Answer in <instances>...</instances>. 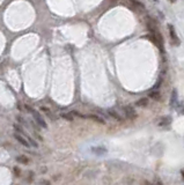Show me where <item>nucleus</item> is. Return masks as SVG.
Masks as SVG:
<instances>
[{"label": "nucleus", "mask_w": 184, "mask_h": 185, "mask_svg": "<svg viewBox=\"0 0 184 185\" xmlns=\"http://www.w3.org/2000/svg\"><path fill=\"white\" fill-rule=\"evenodd\" d=\"M41 110L42 111H44V112H46V114H50V112H49V109H46V108H43V106H42V108H41Z\"/></svg>", "instance_id": "16"}, {"label": "nucleus", "mask_w": 184, "mask_h": 185, "mask_svg": "<svg viewBox=\"0 0 184 185\" xmlns=\"http://www.w3.org/2000/svg\"><path fill=\"white\" fill-rule=\"evenodd\" d=\"M14 170V174L16 175V177H20V175H21V171H20V169H19V167H14L13 168Z\"/></svg>", "instance_id": "13"}, {"label": "nucleus", "mask_w": 184, "mask_h": 185, "mask_svg": "<svg viewBox=\"0 0 184 185\" xmlns=\"http://www.w3.org/2000/svg\"><path fill=\"white\" fill-rule=\"evenodd\" d=\"M51 183H50V181H48V179H42V181L40 182V185H50Z\"/></svg>", "instance_id": "15"}, {"label": "nucleus", "mask_w": 184, "mask_h": 185, "mask_svg": "<svg viewBox=\"0 0 184 185\" xmlns=\"http://www.w3.org/2000/svg\"><path fill=\"white\" fill-rule=\"evenodd\" d=\"M31 112H33V115H34V117H35L36 123L38 124L40 126H42L43 128H48V125H46V123H45V120L41 117L38 112H36V111H31Z\"/></svg>", "instance_id": "3"}, {"label": "nucleus", "mask_w": 184, "mask_h": 185, "mask_svg": "<svg viewBox=\"0 0 184 185\" xmlns=\"http://www.w3.org/2000/svg\"><path fill=\"white\" fill-rule=\"evenodd\" d=\"M14 137H15V139H16V140H18L19 142L21 144V145L26 146V147H30V144L28 142V140H27V139H24V138H22L20 134H18V133H16V134H14Z\"/></svg>", "instance_id": "4"}, {"label": "nucleus", "mask_w": 184, "mask_h": 185, "mask_svg": "<svg viewBox=\"0 0 184 185\" xmlns=\"http://www.w3.org/2000/svg\"><path fill=\"white\" fill-rule=\"evenodd\" d=\"M132 4H133V5H136L137 7H140V9H144V8H145V7H144V5L141 4V2H139V1H133Z\"/></svg>", "instance_id": "14"}, {"label": "nucleus", "mask_w": 184, "mask_h": 185, "mask_svg": "<svg viewBox=\"0 0 184 185\" xmlns=\"http://www.w3.org/2000/svg\"><path fill=\"white\" fill-rule=\"evenodd\" d=\"M61 117L66 120H68V122H72L73 120V116L71 115V114H61Z\"/></svg>", "instance_id": "12"}, {"label": "nucleus", "mask_w": 184, "mask_h": 185, "mask_svg": "<svg viewBox=\"0 0 184 185\" xmlns=\"http://www.w3.org/2000/svg\"><path fill=\"white\" fill-rule=\"evenodd\" d=\"M108 112H109V115L111 116V117H114L116 120H122V117H120V116H119L117 112H115L114 110H109Z\"/></svg>", "instance_id": "9"}, {"label": "nucleus", "mask_w": 184, "mask_h": 185, "mask_svg": "<svg viewBox=\"0 0 184 185\" xmlns=\"http://www.w3.org/2000/svg\"><path fill=\"white\" fill-rule=\"evenodd\" d=\"M136 105L137 106H141V108L147 106V105H148V98H147V97H142V98H140L139 101H137Z\"/></svg>", "instance_id": "6"}, {"label": "nucleus", "mask_w": 184, "mask_h": 185, "mask_svg": "<svg viewBox=\"0 0 184 185\" xmlns=\"http://www.w3.org/2000/svg\"><path fill=\"white\" fill-rule=\"evenodd\" d=\"M16 161H18L19 163H21V164H27V163L29 162L28 157H27V156H23V155H20V156H18Z\"/></svg>", "instance_id": "7"}, {"label": "nucleus", "mask_w": 184, "mask_h": 185, "mask_svg": "<svg viewBox=\"0 0 184 185\" xmlns=\"http://www.w3.org/2000/svg\"><path fill=\"white\" fill-rule=\"evenodd\" d=\"M149 97H152V98H154V100H160V92H152L151 94H149Z\"/></svg>", "instance_id": "11"}, {"label": "nucleus", "mask_w": 184, "mask_h": 185, "mask_svg": "<svg viewBox=\"0 0 184 185\" xmlns=\"http://www.w3.org/2000/svg\"><path fill=\"white\" fill-rule=\"evenodd\" d=\"M124 112H125V116H126L129 119H136L137 118V112H136V110L133 109V106H131V105L124 106Z\"/></svg>", "instance_id": "1"}, {"label": "nucleus", "mask_w": 184, "mask_h": 185, "mask_svg": "<svg viewBox=\"0 0 184 185\" xmlns=\"http://www.w3.org/2000/svg\"><path fill=\"white\" fill-rule=\"evenodd\" d=\"M168 30H169V34H170V38L173 44H177V45L180 44V40H178V37L176 35L175 29H174L173 24H168Z\"/></svg>", "instance_id": "2"}, {"label": "nucleus", "mask_w": 184, "mask_h": 185, "mask_svg": "<svg viewBox=\"0 0 184 185\" xmlns=\"http://www.w3.org/2000/svg\"><path fill=\"white\" fill-rule=\"evenodd\" d=\"M89 118H93L95 122H99V123H101V124H104L105 122L103 120V119L101 118V117H99V116H95V115H90L89 116Z\"/></svg>", "instance_id": "10"}, {"label": "nucleus", "mask_w": 184, "mask_h": 185, "mask_svg": "<svg viewBox=\"0 0 184 185\" xmlns=\"http://www.w3.org/2000/svg\"><path fill=\"white\" fill-rule=\"evenodd\" d=\"M153 185H163V184H162V182H161V181H156Z\"/></svg>", "instance_id": "17"}, {"label": "nucleus", "mask_w": 184, "mask_h": 185, "mask_svg": "<svg viewBox=\"0 0 184 185\" xmlns=\"http://www.w3.org/2000/svg\"><path fill=\"white\" fill-rule=\"evenodd\" d=\"M176 104H177V92H176V89H174L173 92H171V97H170V106L174 108Z\"/></svg>", "instance_id": "5"}, {"label": "nucleus", "mask_w": 184, "mask_h": 185, "mask_svg": "<svg viewBox=\"0 0 184 185\" xmlns=\"http://www.w3.org/2000/svg\"><path fill=\"white\" fill-rule=\"evenodd\" d=\"M145 185H153L152 183H149V182H145Z\"/></svg>", "instance_id": "18"}, {"label": "nucleus", "mask_w": 184, "mask_h": 185, "mask_svg": "<svg viewBox=\"0 0 184 185\" xmlns=\"http://www.w3.org/2000/svg\"><path fill=\"white\" fill-rule=\"evenodd\" d=\"M170 123H171V117H169V116H168V117H163L162 120H161V122H160L159 124L164 126V125H169Z\"/></svg>", "instance_id": "8"}]
</instances>
